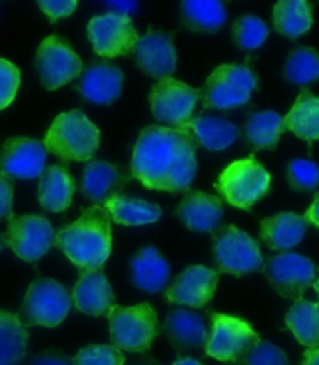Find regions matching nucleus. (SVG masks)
Masks as SVG:
<instances>
[{"mask_svg": "<svg viewBox=\"0 0 319 365\" xmlns=\"http://www.w3.org/2000/svg\"><path fill=\"white\" fill-rule=\"evenodd\" d=\"M304 218L308 221L315 224L316 227H319V193L315 196V201L313 204L308 207V210L305 212V216Z\"/></svg>", "mask_w": 319, "mask_h": 365, "instance_id": "43", "label": "nucleus"}, {"mask_svg": "<svg viewBox=\"0 0 319 365\" xmlns=\"http://www.w3.org/2000/svg\"><path fill=\"white\" fill-rule=\"evenodd\" d=\"M181 17L188 30L213 33L228 19L224 5L215 0H187L181 4Z\"/></svg>", "mask_w": 319, "mask_h": 365, "instance_id": "31", "label": "nucleus"}, {"mask_svg": "<svg viewBox=\"0 0 319 365\" xmlns=\"http://www.w3.org/2000/svg\"><path fill=\"white\" fill-rule=\"evenodd\" d=\"M128 178L116 165L106 160H91L86 165L80 190L96 204H105L112 196L120 195L126 185Z\"/></svg>", "mask_w": 319, "mask_h": 365, "instance_id": "21", "label": "nucleus"}, {"mask_svg": "<svg viewBox=\"0 0 319 365\" xmlns=\"http://www.w3.org/2000/svg\"><path fill=\"white\" fill-rule=\"evenodd\" d=\"M21 84V72L8 59L0 58V110L10 106Z\"/></svg>", "mask_w": 319, "mask_h": 365, "instance_id": "38", "label": "nucleus"}, {"mask_svg": "<svg viewBox=\"0 0 319 365\" xmlns=\"http://www.w3.org/2000/svg\"><path fill=\"white\" fill-rule=\"evenodd\" d=\"M36 68L42 86L49 91H55L81 75L83 61L66 39L54 34L41 42L36 53Z\"/></svg>", "mask_w": 319, "mask_h": 365, "instance_id": "13", "label": "nucleus"}, {"mask_svg": "<svg viewBox=\"0 0 319 365\" xmlns=\"http://www.w3.org/2000/svg\"><path fill=\"white\" fill-rule=\"evenodd\" d=\"M255 86L257 78L246 66L223 64L215 68L198 92L206 108L228 110L246 104Z\"/></svg>", "mask_w": 319, "mask_h": 365, "instance_id": "8", "label": "nucleus"}, {"mask_svg": "<svg viewBox=\"0 0 319 365\" xmlns=\"http://www.w3.org/2000/svg\"><path fill=\"white\" fill-rule=\"evenodd\" d=\"M75 182L69 171L59 165L47 167L39 176L38 199L41 207L47 212H64L72 204Z\"/></svg>", "mask_w": 319, "mask_h": 365, "instance_id": "24", "label": "nucleus"}, {"mask_svg": "<svg viewBox=\"0 0 319 365\" xmlns=\"http://www.w3.org/2000/svg\"><path fill=\"white\" fill-rule=\"evenodd\" d=\"M136 61L142 71L156 80H166L176 71L173 36L163 31H148L136 46Z\"/></svg>", "mask_w": 319, "mask_h": 365, "instance_id": "17", "label": "nucleus"}, {"mask_svg": "<svg viewBox=\"0 0 319 365\" xmlns=\"http://www.w3.org/2000/svg\"><path fill=\"white\" fill-rule=\"evenodd\" d=\"M38 5L51 22H56L61 17L71 16L79 4L75 0H41Z\"/></svg>", "mask_w": 319, "mask_h": 365, "instance_id": "40", "label": "nucleus"}, {"mask_svg": "<svg viewBox=\"0 0 319 365\" xmlns=\"http://www.w3.org/2000/svg\"><path fill=\"white\" fill-rule=\"evenodd\" d=\"M123 88V72L105 61H96L81 76L79 91L86 100L109 104L118 98Z\"/></svg>", "mask_w": 319, "mask_h": 365, "instance_id": "20", "label": "nucleus"}, {"mask_svg": "<svg viewBox=\"0 0 319 365\" xmlns=\"http://www.w3.org/2000/svg\"><path fill=\"white\" fill-rule=\"evenodd\" d=\"M287 176L293 190L312 191L319 184V167L312 160L295 159L288 163Z\"/></svg>", "mask_w": 319, "mask_h": 365, "instance_id": "36", "label": "nucleus"}, {"mask_svg": "<svg viewBox=\"0 0 319 365\" xmlns=\"http://www.w3.org/2000/svg\"><path fill=\"white\" fill-rule=\"evenodd\" d=\"M88 36L93 51L108 59L131 53L141 38L134 29L131 17L116 11L91 19L88 24Z\"/></svg>", "mask_w": 319, "mask_h": 365, "instance_id": "12", "label": "nucleus"}, {"mask_svg": "<svg viewBox=\"0 0 319 365\" xmlns=\"http://www.w3.org/2000/svg\"><path fill=\"white\" fill-rule=\"evenodd\" d=\"M215 188L232 207L249 210L257 201L268 195L271 175L251 155L228 165L215 182Z\"/></svg>", "mask_w": 319, "mask_h": 365, "instance_id": "4", "label": "nucleus"}, {"mask_svg": "<svg viewBox=\"0 0 319 365\" xmlns=\"http://www.w3.org/2000/svg\"><path fill=\"white\" fill-rule=\"evenodd\" d=\"M198 100H200V92L173 78L161 80L153 86L150 92L154 118L175 129H186L188 126L193 120Z\"/></svg>", "mask_w": 319, "mask_h": 365, "instance_id": "11", "label": "nucleus"}, {"mask_svg": "<svg viewBox=\"0 0 319 365\" xmlns=\"http://www.w3.org/2000/svg\"><path fill=\"white\" fill-rule=\"evenodd\" d=\"M111 341L120 351L142 353L159 334V320L150 303L114 307L108 314Z\"/></svg>", "mask_w": 319, "mask_h": 365, "instance_id": "5", "label": "nucleus"}, {"mask_svg": "<svg viewBox=\"0 0 319 365\" xmlns=\"http://www.w3.org/2000/svg\"><path fill=\"white\" fill-rule=\"evenodd\" d=\"M236 44L243 50H255L268 38V27L255 16H241L232 27Z\"/></svg>", "mask_w": 319, "mask_h": 365, "instance_id": "35", "label": "nucleus"}, {"mask_svg": "<svg viewBox=\"0 0 319 365\" xmlns=\"http://www.w3.org/2000/svg\"><path fill=\"white\" fill-rule=\"evenodd\" d=\"M195 137L196 143L212 151H223L238 138V128L229 120L218 117H196L186 128Z\"/></svg>", "mask_w": 319, "mask_h": 365, "instance_id": "27", "label": "nucleus"}, {"mask_svg": "<svg viewBox=\"0 0 319 365\" xmlns=\"http://www.w3.org/2000/svg\"><path fill=\"white\" fill-rule=\"evenodd\" d=\"M44 143L30 137H11L0 146V170L6 176L34 179L46 170Z\"/></svg>", "mask_w": 319, "mask_h": 365, "instance_id": "15", "label": "nucleus"}, {"mask_svg": "<svg viewBox=\"0 0 319 365\" xmlns=\"http://www.w3.org/2000/svg\"><path fill=\"white\" fill-rule=\"evenodd\" d=\"M83 272L100 271L111 255V216L105 207L93 205L66 229L55 233V245Z\"/></svg>", "mask_w": 319, "mask_h": 365, "instance_id": "2", "label": "nucleus"}, {"mask_svg": "<svg viewBox=\"0 0 319 365\" xmlns=\"http://www.w3.org/2000/svg\"><path fill=\"white\" fill-rule=\"evenodd\" d=\"M213 257L220 272L236 277L265 267L258 242L232 224L213 232Z\"/></svg>", "mask_w": 319, "mask_h": 365, "instance_id": "7", "label": "nucleus"}, {"mask_svg": "<svg viewBox=\"0 0 319 365\" xmlns=\"http://www.w3.org/2000/svg\"><path fill=\"white\" fill-rule=\"evenodd\" d=\"M72 300L75 308L88 316H105L116 307V295L106 275L100 271L83 272L76 282Z\"/></svg>", "mask_w": 319, "mask_h": 365, "instance_id": "18", "label": "nucleus"}, {"mask_svg": "<svg viewBox=\"0 0 319 365\" xmlns=\"http://www.w3.org/2000/svg\"><path fill=\"white\" fill-rule=\"evenodd\" d=\"M131 280L145 292H161L170 280V264L156 247L146 246L131 259Z\"/></svg>", "mask_w": 319, "mask_h": 365, "instance_id": "22", "label": "nucleus"}, {"mask_svg": "<svg viewBox=\"0 0 319 365\" xmlns=\"http://www.w3.org/2000/svg\"><path fill=\"white\" fill-rule=\"evenodd\" d=\"M308 227L304 216L283 212L266 218L260 224V237L273 250H287L303 241Z\"/></svg>", "mask_w": 319, "mask_h": 365, "instance_id": "23", "label": "nucleus"}, {"mask_svg": "<svg viewBox=\"0 0 319 365\" xmlns=\"http://www.w3.org/2000/svg\"><path fill=\"white\" fill-rule=\"evenodd\" d=\"M29 331L16 314L0 309V365L21 364L27 353Z\"/></svg>", "mask_w": 319, "mask_h": 365, "instance_id": "29", "label": "nucleus"}, {"mask_svg": "<svg viewBox=\"0 0 319 365\" xmlns=\"http://www.w3.org/2000/svg\"><path fill=\"white\" fill-rule=\"evenodd\" d=\"M30 365H74V361L58 350H47L36 354Z\"/></svg>", "mask_w": 319, "mask_h": 365, "instance_id": "42", "label": "nucleus"}, {"mask_svg": "<svg viewBox=\"0 0 319 365\" xmlns=\"http://www.w3.org/2000/svg\"><path fill=\"white\" fill-rule=\"evenodd\" d=\"M13 179L0 171V220L10 218L13 215Z\"/></svg>", "mask_w": 319, "mask_h": 365, "instance_id": "41", "label": "nucleus"}, {"mask_svg": "<svg viewBox=\"0 0 319 365\" xmlns=\"http://www.w3.org/2000/svg\"><path fill=\"white\" fill-rule=\"evenodd\" d=\"M125 356L116 346L88 345L74 358V365H123Z\"/></svg>", "mask_w": 319, "mask_h": 365, "instance_id": "37", "label": "nucleus"}, {"mask_svg": "<svg viewBox=\"0 0 319 365\" xmlns=\"http://www.w3.org/2000/svg\"><path fill=\"white\" fill-rule=\"evenodd\" d=\"M176 213L179 220L193 232H215L221 222L224 207L218 196L191 191L179 202Z\"/></svg>", "mask_w": 319, "mask_h": 365, "instance_id": "19", "label": "nucleus"}, {"mask_svg": "<svg viewBox=\"0 0 319 365\" xmlns=\"http://www.w3.org/2000/svg\"><path fill=\"white\" fill-rule=\"evenodd\" d=\"M246 365H288L287 354L271 342H258L245 359Z\"/></svg>", "mask_w": 319, "mask_h": 365, "instance_id": "39", "label": "nucleus"}, {"mask_svg": "<svg viewBox=\"0 0 319 365\" xmlns=\"http://www.w3.org/2000/svg\"><path fill=\"white\" fill-rule=\"evenodd\" d=\"M72 297L66 286L49 278L33 282L25 294L19 319L22 324L54 328L58 327L69 314Z\"/></svg>", "mask_w": 319, "mask_h": 365, "instance_id": "9", "label": "nucleus"}, {"mask_svg": "<svg viewBox=\"0 0 319 365\" xmlns=\"http://www.w3.org/2000/svg\"><path fill=\"white\" fill-rule=\"evenodd\" d=\"M283 131H285L283 118L273 110L254 112L248 117L245 125L248 142L255 150H274Z\"/></svg>", "mask_w": 319, "mask_h": 365, "instance_id": "32", "label": "nucleus"}, {"mask_svg": "<svg viewBox=\"0 0 319 365\" xmlns=\"http://www.w3.org/2000/svg\"><path fill=\"white\" fill-rule=\"evenodd\" d=\"M287 327L295 334L299 344L304 346L319 345V305L308 300H296L287 316H285Z\"/></svg>", "mask_w": 319, "mask_h": 365, "instance_id": "33", "label": "nucleus"}, {"mask_svg": "<svg viewBox=\"0 0 319 365\" xmlns=\"http://www.w3.org/2000/svg\"><path fill=\"white\" fill-rule=\"evenodd\" d=\"M105 208L111 218L122 225L151 224L156 222L162 216L159 205L125 195H117L108 199Z\"/></svg>", "mask_w": 319, "mask_h": 365, "instance_id": "28", "label": "nucleus"}, {"mask_svg": "<svg viewBox=\"0 0 319 365\" xmlns=\"http://www.w3.org/2000/svg\"><path fill=\"white\" fill-rule=\"evenodd\" d=\"M263 271L275 292L282 297L300 300L303 294L313 284L316 269L312 259L293 252H283L270 258Z\"/></svg>", "mask_w": 319, "mask_h": 365, "instance_id": "14", "label": "nucleus"}, {"mask_svg": "<svg viewBox=\"0 0 319 365\" xmlns=\"http://www.w3.org/2000/svg\"><path fill=\"white\" fill-rule=\"evenodd\" d=\"M285 129L307 142L319 140V97L304 89L283 118Z\"/></svg>", "mask_w": 319, "mask_h": 365, "instance_id": "26", "label": "nucleus"}, {"mask_svg": "<svg viewBox=\"0 0 319 365\" xmlns=\"http://www.w3.org/2000/svg\"><path fill=\"white\" fill-rule=\"evenodd\" d=\"M287 80L298 86H305L319 78V53L312 47L293 50L285 64Z\"/></svg>", "mask_w": 319, "mask_h": 365, "instance_id": "34", "label": "nucleus"}, {"mask_svg": "<svg viewBox=\"0 0 319 365\" xmlns=\"http://www.w3.org/2000/svg\"><path fill=\"white\" fill-rule=\"evenodd\" d=\"M211 324L212 331L206 342V354L217 361L245 364L249 351L260 342V336L251 324L240 317L211 312Z\"/></svg>", "mask_w": 319, "mask_h": 365, "instance_id": "6", "label": "nucleus"}, {"mask_svg": "<svg viewBox=\"0 0 319 365\" xmlns=\"http://www.w3.org/2000/svg\"><path fill=\"white\" fill-rule=\"evenodd\" d=\"M315 289H316V292H318V295H319V280L315 283Z\"/></svg>", "mask_w": 319, "mask_h": 365, "instance_id": "49", "label": "nucleus"}, {"mask_svg": "<svg viewBox=\"0 0 319 365\" xmlns=\"http://www.w3.org/2000/svg\"><path fill=\"white\" fill-rule=\"evenodd\" d=\"M218 283V272L204 266H191L168 286L166 297L171 303L204 308L212 300Z\"/></svg>", "mask_w": 319, "mask_h": 365, "instance_id": "16", "label": "nucleus"}, {"mask_svg": "<svg viewBox=\"0 0 319 365\" xmlns=\"http://www.w3.org/2000/svg\"><path fill=\"white\" fill-rule=\"evenodd\" d=\"M129 365H159L156 361L151 359V358H141L137 361H133Z\"/></svg>", "mask_w": 319, "mask_h": 365, "instance_id": "47", "label": "nucleus"}, {"mask_svg": "<svg viewBox=\"0 0 319 365\" xmlns=\"http://www.w3.org/2000/svg\"><path fill=\"white\" fill-rule=\"evenodd\" d=\"M111 6L118 8V11H116V13L126 14V13H129L131 10H134L136 4H133V2H114V4H111Z\"/></svg>", "mask_w": 319, "mask_h": 365, "instance_id": "45", "label": "nucleus"}, {"mask_svg": "<svg viewBox=\"0 0 319 365\" xmlns=\"http://www.w3.org/2000/svg\"><path fill=\"white\" fill-rule=\"evenodd\" d=\"M4 246H5V241H4V235H0V252H2Z\"/></svg>", "mask_w": 319, "mask_h": 365, "instance_id": "48", "label": "nucleus"}, {"mask_svg": "<svg viewBox=\"0 0 319 365\" xmlns=\"http://www.w3.org/2000/svg\"><path fill=\"white\" fill-rule=\"evenodd\" d=\"M196 148L188 129L151 125L137 138L131 175L150 190L184 191L196 173Z\"/></svg>", "mask_w": 319, "mask_h": 365, "instance_id": "1", "label": "nucleus"}, {"mask_svg": "<svg viewBox=\"0 0 319 365\" xmlns=\"http://www.w3.org/2000/svg\"><path fill=\"white\" fill-rule=\"evenodd\" d=\"M163 329L176 349H200L209 339L208 328L200 314L187 309L171 311L163 324Z\"/></svg>", "mask_w": 319, "mask_h": 365, "instance_id": "25", "label": "nucleus"}, {"mask_svg": "<svg viewBox=\"0 0 319 365\" xmlns=\"http://www.w3.org/2000/svg\"><path fill=\"white\" fill-rule=\"evenodd\" d=\"M273 22L283 36L296 39L312 29V5L305 0H282L274 5Z\"/></svg>", "mask_w": 319, "mask_h": 365, "instance_id": "30", "label": "nucleus"}, {"mask_svg": "<svg viewBox=\"0 0 319 365\" xmlns=\"http://www.w3.org/2000/svg\"><path fill=\"white\" fill-rule=\"evenodd\" d=\"M55 230L44 216L11 215L4 235L5 245L24 262L36 263L55 245Z\"/></svg>", "mask_w": 319, "mask_h": 365, "instance_id": "10", "label": "nucleus"}, {"mask_svg": "<svg viewBox=\"0 0 319 365\" xmlns=\"http://www.w3.org/2000/svg\"><path fill=\"white\" fill-rule=\"evenodd\" d=\"M42 143L64 162H88L98 151L100 129L84 112L74 109L54 120Z\"/></svg>", "mask_w": 319, "mask_h": 365, "instance_id": "3", "label": "nucleus"}, {"mask_svg": "<svg viewBox=\"0 0 319 365\" xmlns=\"http://www.w3.org/2000/svg\"><path fill=\"white\" fill-rule=\"evenodd\" d=\"M303 365H319V345L312 346L304 353Z\"/></svg>", "mask_w": 319, "mask_h": 365, "instance_id": "44", "label": "nucleus"}, {"mask_svg": "<svg viewBox=\"0 0 319 365\" xmlns=\"http://www.w3.org/2000/svg\"><path fill=\"white\" fill-rule=\"evenodd\" d=\"M171 365H203L200 361L192 359V358H179L176 362H173Z\"/></svg>", "mask_w": 319, "mask_h": 365, "instance_id": "46", "label": "nucleus"}]
</instances>
